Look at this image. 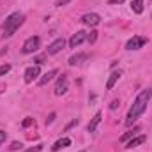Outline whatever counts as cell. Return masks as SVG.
<instances>
[{
    "instance_id": "8",
    "label": "cell",
    "mask_w": 152,
    "mask_h": 152,
    "mask_svg": "<svg viewBox=\"0 0 152 152\" xmlns=\"http://www.w3.org/2000/svg\"><path fill=\"white\" fill-rule=\"evenodd\" d=\"M81 21H83L85 25H88V27H96V25L101 21V16L96 14V12H87V14L81 16Z\"/></svg>"
},
{
    "instance_id": "22",
    "label": "cell",
    "mask_w": 152,
    "mask_h": 152,
    "mask_svg": "<svg viewBox=\"0 0 152 152\" xmlns=\"http://www.w3.org/2000/svg\"><path fill=\"white\" fill-rule=\"evenodd\" d=\"M42 149V145H36V147H30V149H27L25 152H41Z\"/></svg>"
},
{
    "instance_id": "20",
    "label": "cell",
    "mask_w": 152,
    "mask_h": 152,
    "mask_svg": "<svg viewBox=\"0 0 152 152\" xmlns=\"http://www.w3.org/2000/svg\"><path fill=\"white\" fill-rule=\"evenodd\" d=\"M34 124V118H30V117H27L25 120H23V127H28V126H32Z\"/></svg>"
},
{
    "instance_id": "6",
    "label": "cell",
    "mask_w": 152,
    "mask_h": 152,
    "mask_svg": "<svg viewBox=\"0 0 152 152\" xmlns=\"http://www.w3.org/2000/svg\"><path fill=\"white\" fill-rule=\"evenodd\" d=\"M39 75H41V67L36 64V66H30V67L25 71V75H23L25 78H23V80H25V83H32L34 80H37Z\"/></svg>"
},
{
    "instance_id": "11",
    "label": "cell",
    "mask_w": 152,
    "mask_h": 152,
    "mask_svg": "<svg viewBox=\"0 0 152 152\" xmlns=\"http://www.w3.org/2000/svg\"><path fill=\"white\" fill-rule=\"evenodd\" d=\"M101 117H103L101 112H97V113L94 115V118H92V120H90V124L87 126V131H88V133H94V131L97 129V126H99V122H101Z\"/></svg>"
},
{
    "instance_id": "26",
    "label": "cell",
    "mask_w": 152,
    "mask_h": 152,
    "mask_svg": "<svg viewBox=\"0 0 152 152\" xmlns=\"http://www.w3.org/2000/svg\"><path fill=\"white\" fill-rule=\"evenodd\" d=\"M117 106H118V101H117V99H115L113 103H112V104H110V108H112V110H115V108H117Z\"/></svg>"
},
{
    "instance_id": "14",
    "label": "cell",
    "mask_w": 152,
    "mask_h": 152,
    "mask_svg": "<svg viewBox=\"0 0 152 152\" xmlns=\"http://www.w3.org/2000/svg\"><path fill=\"white\" fill-rule=\"evenodd\" d=\"M69 145H71V140H69V138H62V140H58V142L51 147V151L57 152V151H60V149H64V147H69Z\"/></svg>"
},
{
    "instance_id": "17",
    "label": "cell",
    "mask_w": 152,
    "mask_h": 152,
    "mask_svg": "<svg viewBox=\"0 0 152 152\" xmlns=\"http://www.w3.org/2000/svg\"><path fill=\"white\" fill-rule=\"evenodd\" d=\"M136 131H138V129H133V131H127L126 134H122V136H120V142H126V140H129L131 136H134V134H136Z\"/></svg>"
},
{
    "instance_id": "15",
    "label": "cell",
    "mask_w": 152,
    "mask_h": 152,
    "mask_svg": "<svg viewBox=\"0 0 152 152\" xmlns=\"http://www.w3.org/2000/svg\"><path fill=\"white\" fill-rule=\"evenodd\" d=\"M131 9H133V12L142 14L143 12V0H133L131 2Z\"/></svg>"
},
{
    "instance_id": "9",
    "label": "cell",
    "mask_w": 152,
    "mask_h": 152,
    "mask_svg": "<svg viewBox=\"0 0 152 152\" xmlns=\"http://www.w3.org/2000/svg\"><path fill=\"white\" fill-rule=\"evenodd\" d=\"M83 41H87V32L78 30L76 34H73V37L69 39V46H71V48H76V46H80Z\"/></svg>"
},
{
    "instance_id": "13",
    "label": "cell",
    "mask_w": 152,
    "mask_h": 152,
    "mask_svg": "<svg viewBox=\"0 0 152 152\" xmlns=\"http://www.w3.org/2000/svg\"><path fill=\"white\" fill-rule=\"evenodd\" d=\"M83 60H87V55H85V53H78V55H73V57L69 58V66H73V67H75V66H80Z\"/></svg>"
},
{
    "instance_id": "19",
    "label": "cell",
    "mask_w": 152,
    "mask_h": 152,
    "mask_svg": "<svg viewBox=\"0 0 152 152\" xmlns=\"http://www.w3.org/2000/svg\"><path fill=\"white\" fill-rule=\"evenodd\" d=\"M9 71H11V66H9V64H4V66H0V76L7 75Z\"/></svg>"
},
{
    "instance_id": "10",
    "label": "cell",
    "mask_w": 152,
    "mask_h": 152,
    "mask_svg": "<svg viewBox=\"0 0 152 152\" xmlns=\"http://www.w3.org/2000/svg\"><path fill=\"white\" fill-rule=\"evenodd\" d=\"M57 75H58V71H57V69H51V71H48L46 75H42V78H39L37 85H39V87H44L48 81H51V80H53Z\"/></svg>"
},
{
    "instance_id": "18",
    "label": "cell",
    "mask_w": 152,
    "mask_h": 152,
    "mask_svg": "<svg viewBox=\"0 0 152 152\" xmlns=\"http://www.w3.org/2000/svg\"><path fill=\"white\" fill-rule=\"evenodd\" d=\"M96 39H97V32H96V30H92V32L87 36V41H88L90 44H94V42H96Z\"/></svg>"
},
{
    "instance_id": "23",
    "label": "cell",
    "mask_w": 152,
    "mask_h": 152,
    "mask_svg": "<svg viewBox=\"0 0 152 152\" xmlns=\"http://www.w3.org/2000/svg\"><path fill=\"white\" fill-rule=\"evenodd\" d=\"M66 4H69V0H55V5H57V7H62V5H66Z\"/></svg>"
},
{
    "instance_id": "2",
    "label": "cell",
    "mask_w": 152,
    "mask_h": 152,
    "mask_svg": "<svg viewBox=\"0 0 152 152\" xmlns=\"http://www.w3.org/2000/svg\"><path fill=\"white\" fill-rule=\"evenodd\" d=\"M25 21V16L21 12H12L5 21H4V36L5 37H11Z\"/></svg>"
},
{
    "instance_id": "27",
    "label": "cell",
    "mask_w": 152,
    "mask_h": 152,
    "mask_svg": "<svg viewBox=\"0 0 152 152\" xmlns=\"http://www.w3.org/2000/svg\"><path fill=\"white\" fill-rule=\"evenodd\" d=\"M124 0H110V4H122Z\"/></svg>"
},
{
    "instance_id": "21",
    "label": "cell",
    "mask_w": 152,
    "mask_h": 152,
    "mask_svg": "<svg viewBox=\"0 0 152 152\" xmlns=\"http://www.w3.org/2000/svg\"><path fill=\"white\" fill-rule=\"evenodd\" d=\"M21 147H23V145H21L20 142H12V143H11V151H18V149H21Z\"/></svg>"
},
{
    "instance_id": "1",
    "label": "cell",
    "mask_w": 152,
    "mask_h": 152,
    "mask_svg": "<svg viewBox=\"0 0 152 152\" xmlns=\"http://www.w3.org/2000/svg\"><path fill=\"white\" fill-rule=\"evenodd\" d=\"M149 99H151V92L149 90H142L138 94V97L134 99L131 110L127 112V117H126V126H133V122L140 117V115L145 112L147 104H149Z\"/></svg>"
},
{
    "instance_id": "25",
    "label": "cell",
    "mask_w": 152,
    "mask_h": 152,
    "mask_svg": "<svg viewBox=\"0 0 152 152\" xmlns=\"http://www.w3.org/2000/svg\"><path fill=\"white\" fill-rule=\"evenodd\" d=\"M53 120H55V113H50V117L46 118V124H51Z\"/></svg>"
},
{
    "instance_id": "5",
    "label": "cell",
    "mask_w": 152,
    "mask_h": 152,
    "mask_svg": "<svg viewBox=\"0 0 152 152\" xmlns=\"http://www.w3.org/2000/svg\"><path fill=\"white\" fill-rule=\"evenodd\" d=\"M64 48H66V41H64L62 37H58V39H55V41L48 46L46 53H48V55H57V53H60Z\"/></svg>"
},
{
    "instance_id": "24",
    "label": "cell",
    "mask_w": 152,
    "mask_h": 152,
    "mask_svg": "<svg viewBox=\"0 0 152 152\" xmlns=\"http://www.w3.org/2000/svg\"><path fill=\"white\" fill-rule=\"evenodd\" d=\"M5 138H7V133H5V131H0V147H2V143L5 142Z\"/></svg>"
},
{
    "instance_id": "7",
    "label": "cell",
    "mask_w": 152,
    "mask_h": 152,
    "mask_svg": "<svg viewBox=\"0 0 152 152\" xmlns=\"http://www.w3.org/2000/svg\"><path fill=\"white\" fill-rule=\"evenodd\" d=\"M66 92H67V76L62 75V76H58V80H57L55 96H62V94H66Z\"/></svg>"
},
{
    "instance_id": "16",
    "label": "cell",
    "mask_w": 152,
    "mask_h": 152,
    "mask_svg": "<svg viewBox=\"0 0 152 152\" xmlns=\"http://www.w3.org/2000/svg\"><path fill=\"white\" fill-rule=\"evenodd\" d=\"M145 140H147V138H145L143 134H142V136H138V138H133V140H131V142L127 143V149H134V147H138V145H142V143H143Z\"/></svg>"
},
{
    "instance_id": "4",
    "label": "cell",
    "mask_w": 152,
    "mask_h": 152,
    "mask_svg": "<svg viewBox=\"0 0 152 152\" xmlns=\"http://www.w3.org/2000/svg\"><path fill=\"white\" fill-rule=\"evenodd\" d=\"M147 44V39L142 37V36H133V37L127 41V44H126V50H129V51H133V50H140L142 46H145Z\"/></svg>"
},
{
    "instance_id": "12",
    "label": "cell",
    "mask_w": 152,
    "mask_h": 152,
    "mask_svg": "<svg viewBox=\"0 0 152 152\" xmlns=\"http://www.w3.org/2000/svg\"><path fill=\"white\" fill-rule=\"evenodd\" d=\"M118 78H120V71H113V73L110 75L108 81H106V88H108V90H112V88H113L115 83L118 81Z\"/></svg>"
},
{
    "instance_id": "3",
    "label": "cell",
    "mask_w": 152,
    "mask_h": 152,
    "mask_svg": "<svg viewBox=\"0 0 152 152\" xmlns=\"http://www.w3.org/2000/svg\"><path fill=\"white\" fill-rule=\"evenodd\" d=\"M39 46H41V39L37 36H32V37H28L25 42H23V48H21V51L23 53H34V51H37Z\"/></svg>"
}]
</instances>
